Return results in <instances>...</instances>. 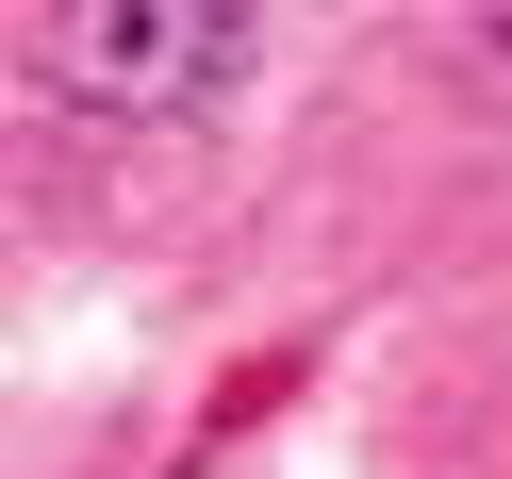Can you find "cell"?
<instances>
[{
	"instance_id": "6da1fadb",
	"label": "cell",
	"mask_w": 512,
	"mask_h": 479,
	"mask_svg": "<svg viewBox=\"0 0 512 479\" xmlns=\"http://www.w3.org/2000/svg\"><path fill=\"white\" fill-rule=\"evenodd\" d=\"M248 50H265V17H232V0H50L34 17V83L83 116H182Z\"/></svg>"
},
{
	"instance_id": "7a4b0ae2",
	"label": "cell",
	"mask_w": 512,
	"mask_h": 479,
	"mask_svg": "<svg viewBox=\"0 0 512 479\" xmlns=\"http://www.w3.org/2000/svg\"><path fill=\"white\" fill-rule=\"evenodd\" d=\"M479 50H496V67H512V17H479Z\"/></svg>"
}]
</instances>
